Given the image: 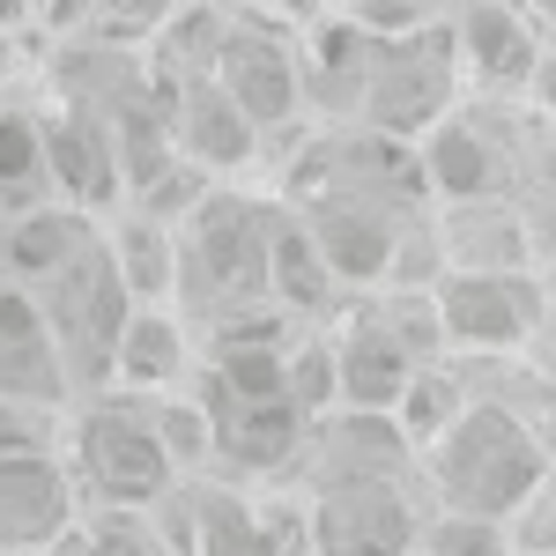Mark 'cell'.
I'll use <instances>...</instances> for the list:
<instances>
[{
  "mask_svg": "<svg viewBox=\"0 0 556 556\" xmlns=\"http://www.w3.org/2000/svg\"><path fill=\"white\" fill-rule=\"evenodd\" d=\"M416 468L430 475L438 513L505 519L513 527V513L556 475V445L527 408L490 401V393H468V408L416 453Z\"/></svg>",
  "mask_w": 556,
  "mask_h": 556,
  "instance_id": "obj_1",
  "label": "cell"
},
{
  "mask_svg": "<svg viewBox=\"0 0 556 556\" xmlns=\"http://www.w3.org/2000/svg\"><path fill=\"white\" fill-rule=\"evenodd\" d=\"M60 453H67V468L83 482V505H97V513H156L186 482L172 445H164L156 401L127 393V386L75 393L67 430H60Z\"/></svg>",
  "mask_w": 556,
  "mask_h": 556,
  "instance_id": "obj_2",
  "label": "cell"
},
{
  "mask_svg": "<svg viewBox=\"0 0 556 556\" xmlns=\"http://www.w3.org/2000/svg\"><path fill=\"white\" fill-rule=\"evenodd\" d=\"M23 290L38 298L45 327H52V342H60V356H67L75 393L112 386V349H119V327H127L134 298H127V282H119L112 245H104V223H97L45 282H23Z\"/></svg>",
  "mask_w": 556,
  "mask_h": 556,
  "instance_id": "obj_3",
  "label": "cell"
},
{
  "mask_svg": "<svg viewBox=\"0 0 556 556\" xmlns=\"http://www.w3.org/2000/svg\"><path fill=\"white\" fill-rule=\"evenodd\" d=\"M460 89H468V75H460V52H453V30H445V23L393 30V38L371 30V67H364L356 127L416 149V141L460 104Z\"/></svg>",
  "mask_w": 556,
  "mask_h": 556,
  "instance_id": "obj_4",
  "label": "cell"
},
{
  "mask_svg": "<svg viewBox=\"0 0 556 556\" xmlns=\"http://www.w3.org/2000/svg\"><path fill=\"white\" fill-rule=\"evenodd\" d=\"M438 298V327L445 349H475V356H519L542 342L549 327V282L542 267H445L430 282Z\"/></svg>",
  "mask_w": 556,
  "mask_h": 556,
  "instance_id": "obj_5",
  "label": "cell"
},
{
  "mask_svg": "<svg viewBox=\"0 0 556 556\" xmlns=\"http://www.w3.org/2000/svg\"><path fill=\"white\" fill-rule=\"evenodd\" d=\"M298 527L312 556H416V542H424V513L408 497V475L319 482V490H304Z\"/></svg>",
  "mask_w": 556,
  "mask_h": 556,
  "instance_id": "obj_6",
  "label": "cell"
},
{
  "mask_svg": "<svg viewBox=\"0 0 556 556\" xmlns=\"http://www.w3.org/2000/svg\"><path fill=\"white\" fill-rule=\"evenodd\" d=\"M83 482L67 453H8L0 460V556H52L83 519Z\"/></svg>",
  "mask_w": 556,
  "mask_h": 556,
  "instance_id": "obj_7",
  "label": "cell"
},
{
  "mask_svg": "<svg viewBox=\"0 0 556 556\" xmlns=\"http://www.w3.org/2000/svg\"><path fill=\"white\" fill-rule=\"evenodd\" d=\"M215 83L238 97V112H245L260 134L298 127V112H304V38H275V30H260V23H245V15L230 8Z\"/></svg>",
  "mask_w": 556,
  "mask_h": 556,
  "instance_id": "obj_8",
  "label": "cell"
},
{
  "mask_svg": "<svg viewBox=\"0 0 556 556\" xmlns=\"http://www.w3.org/2000/svg\"><path fill=\"white\" fill-rule=\"evenodd\" d=\"M453 52H460V75L490 97H527V75L542 60V30L519 0H460V15L445 23Z\"/></svg>",
  "mask_w": 556,
  "mask_h": 556,
  "instance_id": "obj_9",
  "label": "cell"
},
{
  "mask_svg": "<svg viewBox=\"0 0 556 556\" xmlns=\"http://www.w3.org/2000/svg\"><path fill=\"white\" fill-rule=\"evenodd\" d=\"M201 408H208V430H215V468L230 475H290L298 468V445L312 416H304L290 393H275V401H208V393H193ZM208 468V475H215Z\"/></svg>",
  "mask_w": 556,
  "mask_h": 556,
  "instance_id": "obj_10",
  "label": "cell"
},
{
  "mask_svg": "<svg viewBox=\"0 0 556 556\" xmlns=\"http://www.w3.org/2000/svg\"><path fill=\"white\" fill-rule=\"evenodd\" d=\"M0 401H23V408H75V379H67V356L45 327L38 298L8 275L0 282Z\"/></svg>",
  "mask_w": 556,
  "mask_h": 556,
  "instance_id": "obj_11",
  "label": "cell"
},
{
  "mask_svg": "<svg viewBox=\"0 0 556 556\" xmlns=\"http://www.w3.org/2000/svg\"><path fill=\"white\" fill-rule=\"evenodd\" d=\"M201 371V334L178 304H134L127 327H119V349H112V386L127 393H149V401H172L186 393Z\"/></svg>",
  "mask_w": 556,
  "mask_h": 556,
  "instance_id": "obj_12",
  "label": "cell"
},
{
  "mask_svg": "<svg viewBox=\"0 0 556 556\" xmlns=\"http://www.w3.org/2000/svg\"><path fill=\"white\" fill-rule=\"evenodd\" d=\"M164 104H172V149L186 164H201L208 178L253 164L267 134L238 112V97L215 83V75H193V83H164Z\"/></svg>",
  "mask_w": 556,
  "mask_h": 556,
  "instance_id": "obj_13",
  "label": "cell"
},
{
  "mask_svg": "<svg viewBox=\"0 0 556 556\" xmlns=\"http://www.w3.org/2000/svg\"><path fill=\"white\" fill-rule=\"evenodd\" d=\"M438 245H445V267H534L527 201H519V193L445 201V208H438Z\"/></svg>",
  "mask_w": 556,
  "mask_h": 556,
  "instance_id": "obj_14",
  "label": "cell"
},
{
  "mask_svg": "<svg viewBox=\"0 0 556 556\" xmlns=\"http://www.w3.org/2000/svg\"><path fill=\"white\" fill-rule=\"evenodd\" d=\"M104 245L119 260V282L134 304H172L178 298V223H156L149 208H112L104 215Z\"/></svg>",
  "mask_w": 556,
  "mask_h": 556,
  "instance_id": "obj_15",
  "label": "cell"
},
{
  "mask_svg": "<svg viewBox=\"0 0 556 556\" xmlns=\"http://www.w3.org/2000/svg\"><path fill=\"white\" fill-rule=\"evenodd\" d=\"M52 556H172V549L156 542L149 513H97V505H89V513L75 519V534Z\"/></svg>",
  "mask_w": 556,
  "mask_h": 556,
  "instance_id": "obj_16",
  "label": "cell"
},
{
  "mask_svg": "<svg viewBox=\"0 0 556 556\" xmlns=\"http://www.w3.org/2000/svg\"><path fill=\"white\" fill-rule=\"evenodd\" d=\"M67 430V408H23V401H0V460L8 453H52Z\"/></svg>",
  "mask_w": 556,
  "mask_h": 556,
  "instance_id": "obj_17",
  "label": "cell"
},
{
  "mask_svg": "<svg viewBox=\"0 0 556 556\" xmlns=\"http://www.w3.org/2000/svg\"><path fill=\"white\" fill-rule=\"evenodd\" d=\"M15 15H30V0H0V23H15Z\"/></svg>",
  "mask_w": 556,
  "mask_h": 556,
  "instance_id": "obj_18",
  "label": "cell"
},
{
  "mask_svg": "<svg viewBox=\"0 0 556 556\" xmlns=\"http://www.w3.org/2000/svg\"><path fill=\"white\" fill-rule=\"evenodd\" d=\"M223 8H253V0H223Z\"/></svg>",
  "mask_w": 556,
  "mask_h": 556,
  "instance_id": "obj_19",
  "label": "cell"
},
{
  "mask_svg": "<svg viewBox=\"0 0 556 556\" xmlns=\"http://www.w3.org/2000/svg\"><path fill=\"white\" fill-rule=\"evenodd\" d=\"M0 282H8V260H0Z\"/></svg>",
  "mask_w": 556,
  "mask_h": 556,
  "instance_id": "obj_20",
  "label": "cell"
}]
</instances>
